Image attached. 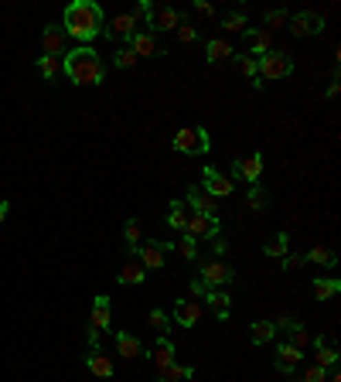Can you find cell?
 <instances>
[{"label":"cell","instance_id":"obj_46","mask_svg":"<svg viewBox=\"0 0 341 382\" xmlns=\"http://www.w3.org/2000/svg\"><path fill=\"white\" fill-rule=\"evenodd\" d=\"M300 382H328V369H321V366H307L304 376H300Z\"/></svg>","mask_w":341,"mask_h":382},{"label":"cell","instance_id":"obj_23","mask_svg":"<svg viewBox=\"0 0 341 382\" xmlns=\"http://www.w3.org/2000/svg\"><path fill=\"white\" fill-rule=\"evenodd\" d=\"M181 21H184V14H181L177 7H161V10H154L151 27H154V31H177Z\"/></svg>","mask_w":341,"mask_h":382},{"label":"cell","instance_id":"obj_33","mask_svg":"<svg viewBox=\"0 0 341 382\" xmlns=\"http://www.w3.org/2000/svg\"><path fill=\"white\" fill-rule=\"evenodd\" d=\"M304 260H307V263H318V267H335V263H338V253L328 249V246H314Z\"/></svg>","mask_w":341,"mask_h":382},{"label":"cell","instance_id":"obj_11","mask_svg":"<svg viewBox=\"0 0 341 382\" xmlns=\"http://www.w3.org/2000/svg\"><path fill=\"white\" fill-rule=\"evenodd\" d=\"M126 48H130L137 58H161V55H164V52L157 48V34H154V31H133L130 41H126Z\"/></svg>","mask_w":341,"mask_h":382},{"label":"cell","instance_id":"obj_26","mask_svg":"<svg viewBox=\"0 0 341 382\" xmlns=\"http://www.w3.org/2000/svg\"><path fill=\"white\" fill-rule=\"evenodd\" d=\"M147 355L157 362V372H164L168 366H174V341H170L168 335H161L157 345H154V352H147Z\"/></svg>","mask_w":341,"mask_h":382},{"label":"cell","instance_id":"obj_48","mask_svg":"<svg viewBox=\"0 0 341 382\" xmlns=\"http://www.w3.org/2000/svg\"><path fill=\"white\" fill-rule=\"evenodd\" d=\"M188 293H191L195 300H205V293H208V286L201 284V280H191V286H188Z\"/></svg>","mask_w":341,"mask_h":382},{"label":"cell","instance_id":"obj_49","mask_svg":"<svg viewBox=\"0 0 341 382\" xmlns=\"http://www.w3.org/2000/svg\"><path fill=\"white\" fill-rule=\"evenodd\" d=\"M195 10H198L201 17H215V7H212L208 0H195Z\"/></svg>","mask_w":341,"mask_h":382},{"label":"cell","instance_id":"obj_42","mask_svg":"<svg viewBox=\"0 0 341 382\" xmlns=\"http://www.w3.org/2000/svg\"><path fill=\"white\" fill-rule=\"evenodd\" d=\"M174 249H177L184 260H198V239H191V236H184L181 243H174Z\"/></svg>","mask_w":341,"mask_h":382},{"label":"cell","instance_id":"obj_34","mask_svg":"<svg viewBox=\"0 0 341 382\" xmlns=\"http://www.w3.org/2000/svg\"><path fill=\"white\" fill-rule=\"evenodd\" d=\"M191 376H195L191 366H177V362H174L164 372H157V382H184V379H191Z\"/></svg>","mask_w":341,"mask_h":382},{"label":"cell","instance_id":"obj_38","mask_svg":"<svg viewBox=\"0 0 341 382\" xmlns=\"http://www.w3.org/2000/svg\"><path fill=\"white\" fill-rule=\"evenodd\" d=\"M147 324H151L157 335H168V314H164L161 307H151V311H147Z\"/></svg>","mask_w":341,"mask_h":382},{"label":"cell","instance_id":"obj_41","mask_svg":"<svg viewBox=\"0 0 341 382\" xmlns=\"http://www.w3.org/2000/svg\"><path fill=\"white\" fill-rule=\"evenodd\" d=\"M137 62H140V58H137V55H133V52H130L126 45H123V48H120V52L113 55V65H116V69H133Z\"/></svg>","mask_w":341,"mask_h":382},{"label":"cell","instance_id":"obj_35","mask_svg":"<svg viewBox=\"0 0 341 382\" xmlns=\"http://www.w3.org/2000/svg\"><path fill=\"white\" fill-rule=\"evenodd\" d=\"M184 222H188V212H184V201L181 198H174L168 208V225L170 229H177V232H184Z\"/></svg>","mask_w":341,"mask_h":382},{"label":"cell","instance_id":"obj_20","mask_svg":"<svg viewBox=\"0 0 341 382\" xmlns=\"http://www.w3.org/2000/svg\"><path fill=\"white\" fill-rule=\"evenodd\" d=\"M232 55H236V48H232L226 38H208V41H205V62H208V65L229 62Z\"/></svg>","mask_w":341,"mask_h":382},{"label":"cell","instance_id":"obj_18","mask_svg":"<svg viewBox=\"0 0 341 382\" xmlns=\"http://www.w3.org/2000/svg\"><path fill=\"white\" fill-rule=\"evenodd\" d=\"M113 341H116V352H120L126 362H130V359H147V348L140 345V338H133V335H126V331H116Z\"/></svg>","mask_w":341,"mask_h":382},{"label":"cell","instance_id":"obj_54","mask_svg":"<svg viewBox=\"0 0 341 382\" xmlns=\"http://www.w3.org/2000/svg\"><path fill=\"white\" fill-rule=\"evenodd\" d=\"M290 382H300V379H290Z\"/></svg>","mask_w":341,"mask_h":382},{"label":"cell","instance_id":"obj_9","mask_svg":"<svg viewBox=\"0 0 341 382\" xmlns=\"http://www.w3.org/2000/svg\"><path fill=\"white\" fill-rule=\"evenodd\" d=\"M41 52H45L48 58H65L69 38H65V27H62V24H48V27L41 31Z\"/></svg>","mask_w":341,"mask_h":382},{"label":"cell","instance_id":"obj_47","mask_svg":"<svg viewBox=\"0 0 341 382\" xmlns=\"http://www.w3.org/2000/svg\"><path fill=\"white\" fill-rule=\"evenodd\" d=\"M212 253H215V256H226V253H229V239H226L222 232L212 236Z\"/></svg>","mask_w":341,"mask_h":382},{"label":"cell","instance_id":"obj_36","mask_svg":"<svg viewBox=\"0 0 341 382\" xmlns=\"http://www.w3.org/2000/svg\"><path fill=\"white\" fill-rule=\"evenodd\" d=\"M287 21H290V14H287V10H266V14H263V24H266L263 31H270V34H273V31L287 27Z\"/></svg>","mask_w":341,"mask_h":382},{"label":"cell","instance_id":"obj_53","mask_svg":"<svg viewBox=\"0 0 341 382\" xmlns=\"http://www.w3.org/2000/svg\"><path fill=\"white\" fill-rule=\"evenodd\" d=\"M328 382H341V376H338V366H335V369H328Z\"/></svg>","mask_w":341,"mask_h":382},{"label":"cell","instance_id":"obj_14","mask_svg":"<svg viewBox=\"0 0 341 382\" xmlns=\"http://www.w3.org/2000/svg\"><path fill=\"white\" fill-rule=\"evenodd\" d=\"M133 31H137V17H133L130 10H123V14H116L113 21H106L102 38H123V41H130Z\"/></svg>","mask_w":341,"mask_h":382},{"label":"cell","instance_id":"obj_30","mask_svg":"<svg viewBox=\"0 0 341 382\" xmlns=\"http://www.w3.org/2000/svg\"><path fill=\"white\" fill-rule=\"evenodd\" d=\"M263 253H266L270 260H283V256L290 253V236H287V232H276V236L263 246Z\"/></svg>","mask_w":341,"mask_h":382},{"label":"cell","instance_id":"obj_50","mask_svg":"<svg viewBox=\"0 0 341 382\" xmlns=\"http://www.w3.org/2000/svg\"><path fill=\"white\" fill-rule=\"evenodd\" d=\"M99 335H102V331H96V328H85V338H89V348H99Z\"/></svg>","mask_w":341,"mask_h":382},{"label":"cell","instance_id":"obj_28","mask_svg":"<svg viewBox=\"0 0 341 382\" xmlns=\"http://www.w3.org/2000/svg\"><path fill=\"white\" fill-rule=\"evenodd\" d=\"M287 335H290V338H287V345H294L297 352H307V348H311V338H314V335H311V331H307L304 324H297V321H290V328H287Z\"/></svg>","mask_w":341,"mask_h":382},{"label":"cell","instance_id":"obj_13","mask_svg":"<svg viewBox=\"0 0 341 382\" xmlns=\"http://www.w3.org/2000/svg\"><path fill=\"white\" fill-rule=\"evenodd\" d=\"M232 178H243V181L256 185V181L263 178V154L256 150L250 157H236V161H232Z\"/></svg>","mask_w":341,"mask_h":382},{"label":"cell","instance_id":"obj_27","mask_svg":"<svg viewBox=\"0 0 341 382\" xmlns=\"http://www.w3.org/2000/svg\"><path fill=\"white\" fill-rule=\"evenodd\" d=\"M123 239H126V256L133 260L137 246L144 243V225H140V218H126V225H123Z\"/></svg>","mask_w":341,"mask_h":382},{"label":"cell","instance_id":"obj_43","mask_svg":"<svg viewBox=\"0 0 341 382\" xmlns=\"http://www.w3.org/2000/svg\"><path fill=\"white\" fill-rule=\"evenodd\" d=\"M280 267H283V273H294V270H304V267H307V260H304L300 253H287V256L280 260Z\"/></svg>","mask_w":341,"mask_h":382},{"label":"cell","instance_id":"obj_1","mask_svg":"<svg viewBox=\"0 0 341 382\" xmlns=\"http://www.w3.org/2000/svg\"><path fill=\"white\" fill-rule=\"evenodd\" d=\"M62 27H65V38H76L79 45H89L102 34L106 27V14L96 0H76L65 7V17H62Z\"/></svg>","mask_w":341,"mask_h":382},{"label":"cell","instance_id":"obj_5","mask_svg":"<svg viewBox=\"0 0 341 382\" xmlns=\"http://www.w3.org/2000/svg\"><path fill=\"white\" fill-rule=\"evenodd\" d=\"M198 273H201L198 280L208 286V290H222V286H229L236 280V270H232L226 260H208V263H201Z\"/></svg>","mask_w":341,"mask_h":382},{"label":"cell","instance_id":"obj_21","mask_svg":"<svg viewBox=\"0 0 341 382\" xmlns=\"http://www.w3.org/2000/svg\"><path fill=\"white\" fill-rule=\"evenodd\" d=\"M205 307H208L219 321H229V314H232V297H229L226 290H208V293H205Z\"/></svg>","mask_w":341,"mask_h":382},{"label":"cell","instance_id":"obj_3","mask_svg":"<svg viewBox=\"0 0 341 382\" xmlns=\"http://www.w3.org/2000/svg\"><path fill=\"white\" fill-rule=\"evenodd\" d=\"M170 147L177 154H188V157H201L212 150V137L205 126H181L174 137H170Z\"/></svg>","mask_w":341,"mask_h":382},{"label":"cell","instance_id":"obj_45","mask_svg":"<svg viewBox=\"0 0 341 382\" xmlns=\"http://www.w3.org/2000/svg\"><path fill=\"white\" fill-rule=\"evenodd\" d=\"M130 14H133L137 21H147V27H151V21H154V3H151V0H140Z\"/></svg>","mask_w":341,"mask_h":382},{"label":"cell","instance_id":"obj_6","mask_svg":"<svg viewBox=\"0 0 341 382\" xmlns=\"http://www.w3.org/2000/svg\"><path fill=\"white\" fill-rule=\"evenodd\" d=\"M287 31H290L294 38H314V34L324 31V17L314 14V10H300V14H294V17L287 21Z\"/></svg>","mask_w":341,"mask_h":382},{"label":"cell","instance_id":"obj_24","mask_svg":"<svg viewBox=\"0 0 341 382\" xmlns=\"http://www.w3.org/2000/svg\"><path fill=\"white\" fill-rule=\"evenodd\" d=\"M184 201H188V208H191V212H198V215H215V198H212V194H205L201 188H188Z\"/></svg>","mask_w":341,"mask_h":382},{"label":"cell","instance_id":"obj_31","mask_svg":"<svg viewBox=\"0 0 341 382\" xmlns=\"http://www.w3.org/2000/svg\"><path fill=\"white\" fill-rule=\"evenodd\" d=\"M338 293H341L338 277H318V280H314V297H318V300H331V297H338Z\"/></svg>","mask_w":341,"mask_h":382},{"label":"cell","instance_id":"obj_52","mask_svg":"<svg viewBox=\"0 0 341 382\" xmlns=\"http://www.w3.org/2000/svg\"><path fill=\"white\" fill-rule=\"evenodd\" d=\"M7 212H10V201H3V198H0V225H3V218H7Z\"/></svg>","mask_w":341,"mask_h":382},{"label":"cell","instance_id":"obj_25","mask_svg":"<svg viewBox=\"0 0 341 382\" xmlns=\"http://www.w3.org/2000/svg\"><path fill=\"white\" fill-rule=\"evenodd\" d=\"M144 280H147V270L140 267V260H126L123 270L116 273V284L120 286H137V284H144Z\"/></svg>","mask_w":341,"mask_h":382},{"label":"cell","instance_id":"obj_4","mask_svg":"<svg viewBox=\"0 0 341 382\" xmlns=\"http://www.w3.org/2000/svg\"><path fill=\"white\" fill-rule=\"evenodd\" d=\"M287 76H294V58L287 52L273 48V52L256 58V79L259 82H273V79H287Z\"/></svg>","mask_w":341,"mask_h":382},{"label":"cell","instance_id":"obj_10","mask_svg":"<svg viewBox=\"0 0 341 382\" xmlns=\"http://www.w3.org/2000/svg\"><path fill=\"white\" fill-rule=\"evenodd\" d=\"M201 181H205L201 191H205V194H212L215 201H219V198H229V194L236 191V181H232V178H226V175H219L212 164L201 171Z\"/></svg>","mask_w":341,"mask_h":382},{"label":"cell","instance_id":"obj_12","mask_svg":"<svg viewBox=\"0 0 341 382\" xmlns=\"http://www.w3.org/2000/svg\"><path fill=\"white\" fill-rule=\"evenodd\" d=\"M89 328H96V331H109V328H113V300H109L106 293H96V297H92Z\"/></svg>","mask_w":341,"mask_h":382},{"label":"cell","instance_id":"obj_16","mask_svg":"<svg viewBox=\"0 0 341 382\" xmlns=\"http://www.w3.org/2000/svg\"><path fill=\"white\" fill-rule=\"evenodd\" d=\"M243 38H246L250 58H259V55L273 52V34H270V31H263V27H246V31H243Z\"/></svg>","mask_w":341,"mask_h":382},{"label":"cell","instance_id":"obj_44","mask_svg":"<svg viewBox=\"0 0 341 382\" xmlns=\"http://www.w3.org/2000/svg\"><path fill=\"white\" fill-rule=\"evenodd\" d=\"M232 58H236L239 72H243L250 82H256V58H250V55H232Z\"/></svg>","mask_w":341,"mask_h":382},{"label":"cell","instance_id":"obj_29","mask_svg":"<svg viewBox=\"0 0 341 382\" xmlns=\"http://www.w3.org/2000/svg\"><path fill=\"white\" fill-rule=\"evenodd\" d=\"M34 69L41 72V79H45V82H55V79L62 76V58H48V55H38Z\"/></svg>","mask_w":341,"mask_h":382},{"label":"cell","instance_id":"obj_39","mask_svg":"<svg viewBox=\"0 0 341 382\" xmlns=\"http://www.w3.org/2000/svg\"><path fill=\"white\" fill-rule=\"evenodd\" d=\"M174 34H177V41H181V45H195V41H198V27H191V21H188V17L177 24V31H174Z\"/></svg>","mask_w":341,"mask_h":382},{"label":"cell","instance_id":"obj_15","mask_svg":"<svg viewBox=\"0 0 341 382\" xmlns=\"http://www.w3.org/2000/svg\"><path fill=\"white\" fill-rule=\"evenodd\" d=\"M311 348H314V366H321V369H335L338 366V348L328 341V335H314Z\"/></svg>","mask_w":341,"mask_h":382},{"label":"cell","instance_id":"obj_40","mask_svg":"<svg viewBox=\"0 0 341 382\" xmlns=\"http://www.w3.org/2000/svg\"><path fill=\"white\" fill-rule=\"evenodd\" d=\"M246 205H250L253 212H266V194H263L259 185H250V191H246Z\"/></svg>","mask_w":341,"mask_h":382},{"label":"cell","instance_id":"obj_37","mask_svg":"<svg viewBox=\"0 0 341 382\" xmlns=\"http://www.w3.org/2000/svg\"><path fill=\"white\" fill-rule=\"evenodd\" d=\"M222 27H226L229 34H243V31H246V14H243V10H229V14L222 17Z\"/></svg>","mask_w":341,"mask_h":382},{"label":"cell","instance_id":"obj_22","mask_svg":"<svg viewBox=\"0 0 341 382\" xmlns=\"http://www.w3.org/2000/svg\"><path fill=\"white\" fill-rule=\"evenodd\" d=\"M85 366H89V372L96 379H109L113 376V362H109V355H102V348H89L85 352Z\"/></svg>","mask_w":341,"mask_h":382},{"label":"cell","instance_id":"obj_7","mask_svg":"<svg viewBox=\"0 0 341 382\" xmlns=\"http://www.w3.org/2000/svg\"><path fill=\"white\" fill-rule=\"evenodd\" d=\"M222 232V222L219 215H198V212H188V222H184V236L191 239H212Z\"/></svg>","mask_w":341,"mask_h":382},{"label":"cell","instance_id":"obj_2","mask_svg":"<svg viewBox=\"0 0 341 382\" xmlns=\"http://www.w3.org/2000/svg\"><path fill=\"white\" fill-rule=\"evenodd\" d=\"M62 72L76 86H102L106 82V62L92 45H76L62 58Z\"/></svg>","mask_w":341,"mask_h":382},{"label":"cell","instance_id":"obj_32","mask_svg":"<svg viewBox=\"0 0 341 382\" xmlns=\"http://www.w3.org/2000/svg\"><path fill=\"white\" fill-rule=\"evenodd\" d=\"M273 338H276L273 321H253V324H250V341H253V345H266V341H273Z\"/></svg>","mask_w":341,"mask_h":382},{"label":"cell","instance_id":"obj_17","mask_svg":"<svg viewBox=\"0 0 341 382\" xmlns=\"http://www.w3.org/2000/svg\"><path fill=\"white\" fill-rule=\"evenodd\" d=\"M133 256L140 260V267H144L147 273H151V270H161V267H164V253H161L157 239H151V243H140Z\"/></svg>","mask_w":341,"mask_h":382},{"label":"cell","instance_id":"obj_8","mask_svg":"<svg viewBox=\"0 0 341 382\" xmlns=\"http://www.w3.org/2000/svg\"><path fill=\"white\" fill-rule=\"evenodd\" d=\"M205 300H195V297H181L174 300V324L177 328H195L201 317H205Z\"/></svg>","mask_w":341,"mask_h":382},{"label":"cell","instance_id":"obj_51","mask_svg":"<svg viewBox=\"0 0 341 382\" xmlns=\"http://www.w3.org/2000/svg\"><path fill=\"white\" fill-rule=\"evenodd\" d=\"M338 93H341V86H338V76H335V79H331V86H328V93H324V95H328V99H335Z\"/></svg>","mask_w":341,"mask_h":382},{"label":"cell","instance_id":"obj_19","mask_svg":"<svg viewBox=\"0 0 341 382\" xmlns=\"http://www.w3.org/2000/svg\"><path fill=\"white\" fill-rule=\"evenodd\" d=\"M304 362V352H297L294 345H276V355H273V366H276V372H294L297 366Z\"/></svg>","mask_w":341,"mask_h":382}]
</instances>
